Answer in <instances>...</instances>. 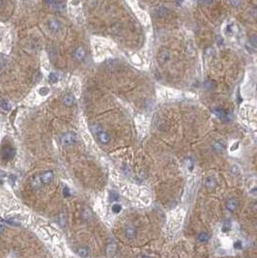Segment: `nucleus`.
<instances>
[{
	"mask_svg": "<svg viewBox=\"0 0 257 258\" xmlns=\"http://www.w3.org/2000/svg\"><path fill=\"white\" fill-rule=\"evenodd\" d=\"M11 45H12V40H11V35L9 31H1L0 30V48L1 50L5 53H8L11 50Z\"/></svg>",
	"mask_w": 257,
	"mask_h": 258,
	"instance_id": "f257e3e1",
	"label": "nucleus"
},
{
	"mask_svg": "<svg viewBox=\"0 0 257 258\" xmlns=\"http://www.w3.org/2000/svg\"><path fill=\"white\" fill-rule=\"evenodd\" d=\"M78 140H79L78 136L75 132H69L61 137V144L63 146H71L76 144L78 142Z\"/></svg>",
	"mask_w": 257,
	"mask_h": 258,
	"instance_id": "f03ea898",
	"label": "nucleus"
},
{
	"mask_svg": "<svg viewBox=\"0 0 257 258\" xmlns=\"http://www.w3.org/2000/svg\"><path fill=\"white\" fill-rule=\"evenodd\" d=\"M92 131L97 134V137L102 144H108L109 143V141H110L109 133H106V131H103L101 127L97 126V125L93 126L92 127Z\"/></svg>",
	"mask_w": 257,
	"mask_h": 258,
	"instance_id": "7ed1b4c3",
	"label": "nucleus"
},
{
	"mask_svg": "<svg viewBox=\"0 0 257 258\" xmlns=\"http://www.w3.org/2000/svg\"><path fill=\"white\" fill-rule=\"evenodd\" d=\"M16 156V149L11 145H5L1 150V157L5 161L14 159Z\"/></svg>",
	"mask_w": 257,
	"mask_h": 258,
	"instance_id": "20e7f679",
	"label": "nucleus"
},
{
	"mask_svg": "<svg viewBox=\"0 0 257 258\" xmlns=\"http://www.w3.org/2000/svg\"><path fill=\"white\" fill-rule=\"evenodd\" d=\"M47 26L51 32H58L61 29V22L57 20H55V18H51V20L48 21Z\"/></svg>",
	"mask_w": 257,
	"mask_h": 258,
	"instance_id": "39448f33",
	"label": "nucleus"
},
{
	"mask_svg": "<svg viewBox=\"0 0 257 258\" xmlns=\"http://www.w3.org/2000/svg\"><path fill=\"white\" fill-rule=\"evenodd\" d=\"M41 181L42 183H44V184H50L53 180V178H54V175H53V172L51 170H47V171H45L44 173H43L41 176Z\"/></svg>",
	"mask_w": 257,
	"mask_h": 258,
	"instance_id": "423d86ee",
	"label": "nucleus"
},
{
	"mask_svg": "<svg viewBox=\"0 0 257 258\" xmlns=\"http://www.w3.org/2000/svg\"><path fill=\"white\" fill-rule=\"evenodd\" d=\"M46 3L51 7L52 9L56 11H62L64 8V5L62 2H60L59 0H46Z\"/></svg>",
	"mask_w": 257,
	"mask_h": 258,
	"instance_id": "0eeeda50",
	"label": "nucleus"
},
{
	"mask_svg": "<svg viewBox=\"0 0 257 258\" xmlns=\"http://www.w3.org/2000/svg\"><path fill=\"white\" fill-rule=\"evenodd\" d=\"M239 206V201L236 198H230L226 202V208L230 212H234Z\"/></svg>",
	"mask_w": 257,
	"mask_h": 258,
	"instance_id": "6e6552de",
	"label": "nucleus"
},
{
	"mask_svg": "<svg viewBox=\"0 0 257 258\" xmlns=\"http://www.w3.org/2000/svg\"><path fill=\"white\" fill-rule=\"evenodd\" d=\"M125 235L128 239H130V240H132L136 237V230L133 228L132 226H128V228L125 230Z\"/></svg>",
	"mask_w": 257,
	"mask_h": 258,
	"instance_id": "1a4fd4ad",
	"label": "nucleus"
},
{
	"mask_svg": "<svg viewBox=\"0 0 257 258\" xmlns=\"http://www.w3.org/2000/svg\"><path fill=\"white\" fill-rule=\"evenodd\" d=\"M206 188L209 189V190H213L214 189H216L217 187V181L214 177H209L208 179L206 180Z\"/></svg>",
	"mask_w": 257,
	"mask_h": 258,
	"instance_id": "9d476101",
	"label": "nucleus"
},
{
	"mask_svg": "<svg viewBox=\"0 0 257 258\" xmlns=\"http://www.w3.org/2000/svg\"><path fill=\"white\" fill-rule=\"evenodd\" d=\"M63 103L65 104L66 107H72L73 103H75V97L73 95L69 94V95H66L63 98Z\"/></svg>",
	"mask_w": 257,
	"mask_h": 258,
	"instance_id": "9b49d317",
	"label": "nucleus"
},
{
	"mask_svg": "<svg viewBox=\"0 0 257 258\" xmlns=\"http://www.w3.org/2000/svg\"><path fill=\"white\" fill-rule=\"evenodd\" d=\"M116 252V244L112 241L110 242L106 248V253L108 256H113Z\"/></svg>",
	"mask_w": 257,
	"mask_h": 258,
	"instance_id": "f8f14e48",
	"label": "nucleus"
},
{
	"mask_svg": "<svg viewBox=\"0 0 257 258\" xmlns=\"http://www.w3.org/2000/svg\"><path fill=\"white\" fill-rule=\"evenodd\" d=\"M77 254L81 258H88L89 256V249L86 247H80L77 249Z\"/></svg>",
	"mask_w": 257,
	"mask_h": 258,
	"instance_id": "ddd939ff",
	"label": "nucleus"
},
{
	"mask_svg": "<svg viewBox=\"0 0 257 258\" xmlns=\"http://www.w3.org/2000/svg\"><path fill=\"white\" fill-rule=\"evenodd\" d=\"M213 148L217 152L222 153L225 151V145L222 142H220V141H216V142H214V144H213Z\"/></svg>",
	"mask_w": 257,
	"mask_h": 258,
	"instance_id": "4468645a",
	"label": "nucleus"
},
{
	"mask_svg": "<svg viewBox=\"0 0 257 258\" xmlns=\"http://www.w3.org/2000/svg\"><path fill=\"white\" fill-rule=\"evenodd\" d=\"M41 61H42V67L44 68L46 71L50 70V62H48L47 57L45 55V53H43L42 57H41Z\"/></svg>",
	"mask_w": 257,
	"mask_h": 258,
	"instance_id": "2eb2a0df",
	"label": "nucleus"
},
{
	"mask_svg": "<svg viewBox=\"0 0 257 258\" xmlns=\"http://www.w3.org/2000/svg\"><path fill=\"white\" fill-rule=\"evenodd\" d=\"M197 239H198V241L201 242V243H206V242L209 241L210 235L208 234V233H206V232H202V233H200V234L198 235Z\"/></svg>",
	"mask_w": 257,
	"mask_h": 258,
	"instance_id": "dca6fc26",
	"label": "nucleus"
},
{
	"mask_svg": "<svg viewBox=\"0 0 257 258\" xmlns=\"http://www.w3.org/2000/svg\"><path fill=\"white\" fill-rule=\"evenodd\" d=\"M0 107H1L3 110H5V111H9V110H11V108H12V106L8 101L2 100L0 102Z\"/></svg>",
	"mask_w": 257,
	"mask_h": 258,
	"instance_id": "f3484780",
	"label": "nucleus"
},
{
	"mask_svg": "<svg viewBox=\"0 0 257 258\" xmlns=\"http://www.w3.org/2000/svg\"><path fill=\"white\" fill-rule=\"evenodd\" d=\"M50 88L47 87V86H42V87H40L38 89V94L40 96H43V97H45V96H47L48 94H50Z\"/></svg>",
	"mask_w": 257,
	"mask_h": 258,
	"instance_id": "a211bd4d",
	"label": "nucleus"
},
{
	"mask_svg": "<svg viewBox=\"0 0 257 258\" xmlns=\"http://www.w3.org/2000/svg\"><path fill=\"white\" fill-rule=\"evenodd\" d=\"M76 57L78 60H82L85 57V50H83L82 47H78L76 51Z\"/></svg>",
	"mask_w": 257,
	"mask_h": 258,
	"instance_id": "6ab92c4d",
	"label": "nucleus"
},
{
	"mask_svg": "<svg viewBox=\"0 0 257 258\" xmlns=\"http://www.w3.org/2000/svg\"><path fill=\"white\" fill-rule=\"evenodd\" d=\"M32 186L35 189H39L42 186V181H41V178L40 176H35L33 178V181H32Z\"/></svg>",
	"mask_w": 257,
	"mask_h": 258,
	"instance_id": "aec40b11",
	"label": "nucleus"
},
{
	"mask_svg": "<svg viewBox=\"0 0 257 258\" xmlns=\"http://www.w3.org/2000/svg\"><path fill=\"white\" fill-rule=\"evenodd\" d=\"M5 222H7L8 224H10V225H14V226L20 225V222H18V219H17L15 218H8V219H5Z\"/></svg>",
	"mask_w": 257,
	"mask_h": 258,
	"instance_id": "412c9836",
	"label": "nucleus"
},
{
	"mask_svg": "<svg viewBox=\"0 0 257 258\" xmlns=\"http://www.w3.org/2000/svg\"><path fill=\"white\" fill-rule=\"evenodd\" d=\"M216 114L218 117H219L220 119H226L227 118V113H226V111H224L223 109H216Z\"/></svg>",
	"mask_w": 257,
	"mask_h": 258,
	"instance_id": "4be33fe9",
	"label": "nucleus"
},
{
	"mask_svg": "<svg viewBox=\"0 0 257 258\" xmlns=\"http://www.w3.org/2000/svg\"><path fill=\"white\" fill-rule=\"evenodd\" d=\"M58 76H57V73H51L50 75V77H48V80H50V83H56L58 81Z\"/></svg>",
	"mask_w": 257,
	"mask_h": 258,
	"instance_id": "5701e85b",
	"label": "nucleus"
},
{
	"mask_svg": "<svg viewBox=\"0 0 257 258\" xmlns=\"http://www.w3.org/2000/svg\"><path fill=\"white\" fill-rule=\"evenodd\" d=\"M230 227H231V222H230V219H226L225 222H223V232H226L227 230L230 229Z\"/></svg>",
	"mask_w": 257,
	"mask_h": 258,
	"instance_id": "b1692460",
	"label": "nucleus"
},
{
	"mask_svg": "<svg viewBox=\"0 0 257 258\" xmlns=\"http://www.w3.org/2000/svg\"><path fill=\"white\" fill-rule=\"evenodd\" d=\"M111 209H112V212H113V213L118 214V213L121 212V210H122V206H121L120 204L116 203V204H113V205H112Z\"/></svg>",
	"mask_w": 257,
	"mask_h": 258,
	"instance_id": "393cba45",
	"label": "nucleus"
},
{
	"mask_svg": "<svg viewBox=\"0 0 257 258\" xmlns=\"http://www.w3.org/2000/svg\"><path fill=\"white\" fill-rule=\"evenodd\" d=\"M167 13H168V10H167V9H164V8H160L158 10H157V15H158L160 17L166 16Z\"/></svg>",
	"mask_w": 257,
	"mask_h": 258,
	"instance_id": "a878e982",
	"label": "nucleus"
},
{
	"mask_svg": "<svg viewBox=\"0 0 257 258\" xmlns=\"http://www.w3.org/2000/svg\"><path fill=\"white\" fill-rule=\"evenodd\" d=\"M16 180H17V177L15 176V175H9L8 176V182H9V184L10 185H12V186H14V184L16 183Z\"/></svg>",
	"mask_w": 257,
	"mask_h": 258,
	"instance_id": "bb28decb",
	"label": "nucleus"
},
{
	"mask_svg": "<svg viewBox=\"0 0 257 258\" xmlns=\"http://www.w3.org/2000/svg\"><path fill=\"white\" fill-rule=\"evenodd\" d=\"M63 195L65 196V197H69V196L71 195L70 189L68 187H64V189H63Z\"/></svg>",
	"mask_w": 257,
	"mask_h": 258,
	"instance_id": "cd10ccee",
	"label": "nucleus"
},
{
	"mask_svg": "<svg viewBox=\"0 0 257 258\" xmlns=\"http://www.w3.org/2000/svg\"><path fill=\"white\" fill-rule=\"evenodd\" d=\"M118 199V194L116 193L115 192H111L110 193V200L111 201H115Z\"/></svg>",
	"mask_w": 257,
	"mask_h": 258,
	"instance_id": "c85d7f7f",
	"label": "nucleus"
},
{
	"mask_svg": "<svg viewBox=\"0 0 257 258\" xmlns=\"http://www.w3.org/2000/svg\"><path fill=\"white\" fill-rule=\"evenodd\" d=\"M234 248L236 249H240L242 248V242L241 241H237L236 243H234Z\"/></svg>",
	"mask_w": 257,
	"mask_h": 258,
	"instance_id": "c756f323",
	"label": "nucleus"
},
{
	"mask_svg": "<svg viewBox=\"0 0 257 258\" xmlns=\"http://www.w3.org/2000/svg\"><path fill=\"white\" fill-rule=\"evenodd\" d=\"M6 177V174H5V172L4 171H0V183H3L4 181V178Z\"/></svg>",
	"mask_w": 257,
	"mask_h": 258,
	"instance_id": "7c9ffc66",
	"label": "nucleus"
},
{
	"mask_svg": "<svg viewBox=\"0 0 257 258\" xmlns=\"http://www.w3.org/2000/svg\"><path fill=\"white\" fill-rule=\"evenodd\" d=\"M230 2H231L232 6H234V7H237V6L240 4V0H230Z\"/></svg>",
	"mask_w": 257,
	"mask_h": 258,
	"instance_id": "2f4dec72",
	"label": "nucleus"
},
{
	"mask_svg": "<svg viewBox=\"0 0 257 258\" xmlns=\"http://www.w3.org/2000/svg\"><path fill=\"white\" fill-rule=\"evenodd\" d=\"M199 2L203 3V4H210L213 2V0H198Z\"/></svg>",
	"mask_w": 257,
	"mask_h": 258,
	"instance_id": "473e14b6",
	"label": "nucleus"
},
{
	"mask_svg": "<svg viewBox=\"0 0 257 258\" xmlns=\"http://www.w3.org/2000/svg\"><path fill=\"white\" fill-rule=\"evenodd\" d=\"M4 228H5V225H4L3 222H0V233L4 230Z\"/></svg>",
	"mask_w": 257,
	"mask_h": 258,
	"instance_id": "72a5a7b5",
	"label": "nucleus"
},
{
	"mask_svg": "<svg viewBox=\"0 0 257 258\" xmlns=\"http://www.w3.org/2000/svg\"><path fill=\"white\" fill-rule=\"evenodd\" d=\"M182 1H183V0H177V2H178V4H179V5L182 3Z\"/></svg>",
	"mask_w": 257,
	"mask_h": 258,
	"instance_id": "f704fd0d",
	"label": "nucleus"
},
{
	"mask_svg": "<svg viewBox=\"0 0 257 258\" xmlns=\"http://www.w3.org/2000/svg\"><path fill=\"white\" fill-rule=\"evenodd\" d=\"M1 73H2V71H1V67H0V75H1Z\"/></svg>",
	"mask_w": 257,
	"mask_h": 258,
	"instance_id": "c9c22d12",
	"label": "nucleus"
},
{
	"mask_svg": "<svg viewBox=\"0 0 257 258\" xmlns=\"http://www.w3.org/2000/svg\"><path fill=\"white\" fill-rule=\"evenodd\" d=\"M144 258H149V257H144Z\"/></svg>",
	"mask_w": 257,
	"mask_h": 258,
	"instance_id": "e433bc0d",
	"label": "nucleus"
}]
</instances>
